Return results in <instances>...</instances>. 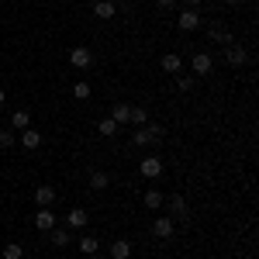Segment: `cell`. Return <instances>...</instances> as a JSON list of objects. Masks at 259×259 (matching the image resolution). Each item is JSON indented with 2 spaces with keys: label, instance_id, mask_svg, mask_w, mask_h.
Listing matches in <instances>:
<instances>
[{
  "label": "cell",
  "instance_id": "obj_1",
  "mask_svg": "<svg viewBox=\"0 0 259 259\" xmlns=\"http://www.w3.org/2000/svg\"><path fill=\"white\" fill-rule=\"evenodd\" d=\"M132 142L135 145H156V142H162V128L159 124H142L139 132L132 135Z\"/></svg>",
  "mask_w": 259,
  "mask_h": 259
},
{
  "label": "cell",
  "instance_id": "obj_2",
  "mask_svg": "<svg viewBox=\"0 0 259 259\" xmlns=\"http://www.w3.org/2000/svg\"><path fill=\"white\" fill-rule=\"evenodd\" d=\"M69 66H73V69H90V66H94V52H90V49H73V52H69Z\"/></svg>",
  "mask_w": 259,
  "mask_h": 259
},
{
  "label": "cell",
  "instance_id": "obj_3",
  "mask_svg": "<svg viewBox=\"0 0 259 259\" xmlns=\"http://www.w3.org/2000/svg\"><path fill=\"white\" fill-rule=\"evenodd\" d=\"M177 24H180V31H197V28H200V14L194 11V7H183Z\"/></svg>",
  "mask_w": 259,
  "mask_h": 259
},
{
  "label": "cell",
  "instance_id": "obj_4",
  "mask_svg": "<svg viewBox=\"0 0 259 259\" xmlns=\"http://www.w3.org/2000/svg\"><path fill=\"white\" fill-rule=\"evenodd\" d=\"M139 173L145 180H159L162 177V159H156V156H149V159L139 162Z\"/></svg>",
  "mask_w": 259,
  "mask_h": 259
},
{
  "label": "cell",
  "instance_id": "obj_5",
  "mask_svg": "<svg viewBox=\"0 0 259 259\" xmlns=\"http://www.w3.org/2000/svg\"><path fill=\"white\" fill-rule=\"evenodd\" d=\"M173 232H177V225H173V218H166V214H159V218L152 221V235H156V239H173Z\"/></svg>",
  "mask_w": 259,
  "mask_h": 259
},
{
  "label": "cell",
  "instance_id": "obj_6",
  "mask_svg": "<svg viewBox=\"0 0 259 259\" xmlns=\"http://www.w3.org/2000/svg\"><path fill=\"white\" fill-rule=\"evenodd\" d=\"M225 62H228V66H245V62H249V52L242 49L239 41H232V45L225 49Z\"/></svg>",
  "mask_w": 259,
  "mask_h": 259
},
{
  "label": "cell",
  "instance_id": "obj_7",
  "mask_svg": "<svg viewBox=\"0 0 259 259\" xmlns=\"http://www.w3.org/2000/svg\"><path fill=\"white\" fill-rule=\"evenodd\" d=\"M45 235H49V242H52V245H56V249H66V245H69V242H73V228H66V225H56V228H52V232H45Z\"/></svg>",
  "mask_w": 259,
  "mask_h": 259
},
{
  "label": "cell",
  "instance_id": "obj_8",
  "mask_svg": "<svg viewBox=\"0 0 259 259\" xmlns=\"http://www.w3.org/2000/svg\"><path fill=\"white\" fill-rule=\"evenodd\" d=\"M35 228H38V232H52V228H56V214H52V207H38V214H35Z\"/></svg>",
  "mask_w": 259,
  "mask_h": 259
},
{
  "label": "cell",
  "instance_id": "obj_9",
  "mask_svg": "<svg viewBox=\"0 0 259 259\" xmlns=\"http://www.w3.org/2000/svg\"><path fill=\"white\" fill-rule=\"evenodd\" d=\"M35 204L38 207H52L56 204V187H49V183L45 187H35Z\"/></svg>",
  "mask_w": 259,
  "mask_h": 259
},
{
  "label": "cell",
  "instance_id": "obj_10",
  "mask_svg": "<svg viewBox=\"0 0 259 259\" xmlns=\"http://www.w3.org/2000/svg\"><path fill=\"white\" fill-rule=\"evenodd\" d=\"M190 66H194V73H197V76H207V73H211V66H214V62H211V52H197V56L190 59Z\"/></svg>",
  "mask_w": 259,
  "mask_h": 259
},
{
  "label": "cell",
  "instance_id": "obj_11",
  "mask_svg": "<svg viewBox=\"0 0 259 259\" xmlns=\"http://www.w3.org/2000/svg\"><path fill=\"white\" fill-rule=\"evenodd\" d=\"M207 38L218 41V45H232V31H228L225 24H211V28H207Z\"/></svg>",
  "mask_w": 259,
  "mask_h": 259
},
{
  "label": "cell",
  "instance_id": "obj_12",
  "mask_svg": "<svg viewBox=\"0 0 259 259\" xmlns=\"http://www.w3.org/2000/svg\"><path fill=\"white\" fill-rule=\"evenodd\" d=\"M159 66H162V73H173V76H177V73H183V59H180L177 52H166Z\"/></svg>",
  "mask_w": 259,
  "mask_h": 259
},
{
  "label": "cell",
  "instance_id": "obj_13",
  "mask_svg": "<svg viewBox=\"0 0 259 259\" xmlns=\"http://www.w3.org/2000/svg\"><path fill=\"white\" fill-rule=\"evenodd\" d=\"M11 128H14V132H24V128H31V111L18 107V111L11 114Z\"/></svg>",
  "mask_w": 259,
  "mask_h": 259
},
{
  "label": "cell",
  "instance_id": "obj_14",
  "mask_svg": "<svg viewBox=\"0 0 259 259\" xmlns=\"http://www.w3.org/2000/svg\"><path fill=\"white\" fill-rule=\"evenodd\" d=\"M87 221H90V214H87L83 207H73V211L66 214V228H87Z\"/></svg>",
  "mask_w": 259,
  "mask_h": 259
},
{
  "label": "cell",
  "instance_id": "obj_15",
  "mask_svg": "<svg viewBox=\"0 0 259 259\" xmlns=\"http://www.w3.org/2000/svg\"><path fill=\"white\" fill-rule=\"evenodd\" d=\"M94 14H97L100 21H111L114 14H118V7H114V4H107V0H94Z\"/></svg>",
  "mask_w": 259,
  "mask_h": 259
},
{
  "label": "cell",
  "instance_id": "obj_16",
  "mask_svg": "<svg viewBox=\"0 0 259 259\" xmlns=\"http://www.w3.org/2000/svg\"><path fill=\"white\" fill-rule=\"evenodd\" d=\"M21 145H24L28 152H31V149H38V145H41V132H35V128H24V132H21Z\"/></svg>",
  "mask_w": 259,
  "mask_h": 259
},
{
  "label": "cell",
  "instance_id": "obj_17",
  "mask_svg": "<svg viewBox=\"0 0 259 259\" xmlns=\"http://www.w3.org/2000/svg\"><path fill=\"white\" fill-rule=\"evenodd\" d=\"M162 204H169V211H173V214H177L180 221H187V200L180 197V194H173V197H169V200H162Z\"/></svg>",
  "mask_w": 259,
  "mask_h": 259
},
{
  "label": "cell",
  "instance_id": "obj_18",
  "mask_svg": "<svg viewBox=\"0 0 259 259\" xmlns=\"http://www.w3.org/2000/svg\"><path fill=\"white\" fill-rule=\"evenodd\" d=\"M128 256H132V242L128 239L111 242V259H128Z\"/></svg>",
  "mask_w": 259,
  "mask_h": 259
},
{
  "label": "cell",
  "instance_id": "obj_19",
  "mask_svg": "<svg viewBox=\"0 0 259 259\" xmlns=\"http://www.w3.org/2000/svg\"><path fill=\"white\" fill-rule=\"evenodd\" d=\"M142 200H145V207H149V211H159L166 197H162V190H156V187H152V190H145V197H142Z\"/></svg>",
  "mask_w": 259,
  "mask_h": 259
},
{
  "label": "cell",
  "instance_id": "obj_20",
  "mask_svg": "<svg viewBox=\"0 0 259 259\" xmlns=\"http://www.w3.org/2000/svg\"><path fill=\"white\" fill-rule=\"evenodd\" d=\"M128 118H132V107H128V104H114L111 121H114V124H128Z\"/></svg>",
  "mask_w": 259,
  "mask_h": 259
},
{
  "label": "cell",
  "instance_id": "obj_21",
  "mask_svg": "<svg viewBox=\"0 0 259 259\" xmlns=\"http://www.w3.org/2000/svg\"><path fill=\"white\" fill-rule=\"evenodd\" d=\"M97 249H100V239H97V235H83V239H80V252H83V256H94Z\"/></svg>",
  "mask_w": 259,
  "mask_h": 259
},
{
  "label": "cell",
  "instance_id": "obj_22",
  "mask_svg": "<svg viewBox=\"0 0 259 259\" xmlns=\"http://www.w3.org/2000/svg\"><path fill=\"white\" fill-rule=\"evenodd\" d=\"M107 187H111V177H107V173H90V190H107Z\"/></svg>",
  "mask_w": 259,
  "mask_h": 259
},
{
  "label": "cell",
  "instance_id": "obj_23",
  "mask_svg": "<svg viewBox=\"0 0 259 259\" xmlns=\"http://www.w3.org/2000/svg\"><path fill=\"white\" fill-rule=\"evenodd\" d=\"M4 259H24V245L21 242H7L4 245Z\"/></svg>",
  "mask_w": 259,
  "mask_h": 259
},
{
  "label": "cell",
  "instance_id": "obj_24",
  "mask_svg": "<svg viewBox=\"0 0 259 259\" xmlns=\"http://www.w3.org/2000/svg\"><path fill=\"white\" fill-rule=\"evenodd\" d=\"M97 128H100V135H104V139H111V135H118V124H114L111 118H100V124H97Z\"/></svg>",
  "mask_w": 259,
  "mask_h": 259
},
{
  "label": "cell",
  "instance_id": "obj_25",
  "mask_svg": "<svg viewBox=\"0 0 259 259\" xmlns=\"http://www.w3.org/2000/svg\"><path fill=\"white\" fill-rule=\"evenodd\" d=\"M73 97H76V100H87V97H90V83H87V80H76V83H73Z\"/></svg>",
  "mask_w": 259,
  "mask_h": 259
},
{
  "label": "cell",
  "instance_id": "obj_26",
  "mask_svg": "<svg viewBox=\"0 0 259 259\" xmlns=\"http://www.w3.org/2000/svg\"><path fill=\"white\" fill-rule=\"evenodd\" d=\"M145 121H149V111H145V107H132V118H128V124H145Z\"/></svg>",
  "mask_w": 259,
  "mask_h": 259
},
{
  "label": "cell",
  "instance_id": "obj_27",
  "mask_svg": "<svg viewBox=\"0 0 259 259\" xmlns=\"http://www.w3.org/2000/svg\"><path fill=\"white\" fill-rule=\"evenodd\" d=\"M14 142H18V135H14L11 128H0V149H11Z\"/></svg>",
  "mask_w": 259,
  "mask_h": 259
},
{
  "label": "cell",
  "instance_id": "obj_28",
  "mask_svg": "<svg viewBox=\"0 0 259 259\" xmlns=\"http://www.w3.org/2000/svg\"><path fill=\"white\" fill-rule=\"evenodd\" d=\"M194 83H197L194 76H177V90H180V94H190V90H194Z\"/></svg>",
  "mask_w": 259,
  "mask_h": 259
},
{
  "label": "cell",
  "instance_id": "obj_29",
  "mask_svg": "<svg viewBox=\"0 0 259 259\" xmlns=\"http://www.w3.org/2000/svg\"><path fill=\"white\" fill-rule=\"evenodd\" d=\"M173 4H177V0H156V7H159V11H169Z\"/></svg>",
  "mask_w": 259,
  "mask_h": 259
},
{
  "label": "cell",
  "instance_id": "obj_30",
  "mask_svg": "<svg viewBox=\"0 0 259 259\" xmlns=\"http://www.w3.org/2000/svg\"><path fill=\"white\" fill-rule=\"evenodd\" d=\"M183 4H187V7H197V4H204V0H183Z\"/></svg>",
  "mask_w": 259,
  "mask_h": 259
},
{
  "label": "cell",
  "instance_id": "obj_31",
  "mask_svg": "<svg viewBox=\"0 0 259 259\" xmlns=\"http://www.w3.org/2000/svg\"><path fill=\"white\" fill-rule=\"evenodd\" d=\"M225 4H228V7H239V4H242V0H225Z\"/></svg>",
  "mask_w": 259,
  "mask_h": 259
},
{
  "label": "cell",
  "instance_id": "obj_32",
  "mask_svg": "<svg viewBox=\"0 0 259 259\" xmlns=\"http://www.w3.org/2000/svg\"><path fill=\"white\" fill-rule=\"evenodd\" d=\"M4 100H7V94H4V87H0V107H4Z\"/></svg>",
  "mask_w": 259,
  "mask_h": 259
},
{
  "label": "cell",
  "instance_id": "obj_33",
  "mask_svg": "<svg viewBox=\"0 0 259 259\" xmlns=\"http://www.w3.org/2000/svg\"><path fill=\"white\" fill-rule=\"evenodd\" d=\"M83 259H100V256H97V252H94V256H83Z\"/></svg>",
  "mask_w": 259,
  "mask_h": 259
},
{
  "label": "cell",
  "instance_id": "obj_34",
  "mask_svg": "<svg viewBox=\"0 0 259 259\" xmlns=\"http://www.w3.org/2000/svg\"><path fill=\"white\" fill-rule=\"evenodd\" d=\"M107 4H114V0H107Z\"/></svg>",
  "mask_w": 259,
  "mask_h": 259
},
{
  "label": "cell",
  "instance_id": "obj_35",
  "mask_svg": "<svg viewBox=\"0 0 259 259\" xmlns=\"http://www.w3.org/2000/svg\"><path fill=\"white\" fill-rule=\"evenodd\" d=\"M24 259H28V256H24Z\"/></svg>",
  "mask_w": 259,
  "mask_h": 259
}]
</instances>
